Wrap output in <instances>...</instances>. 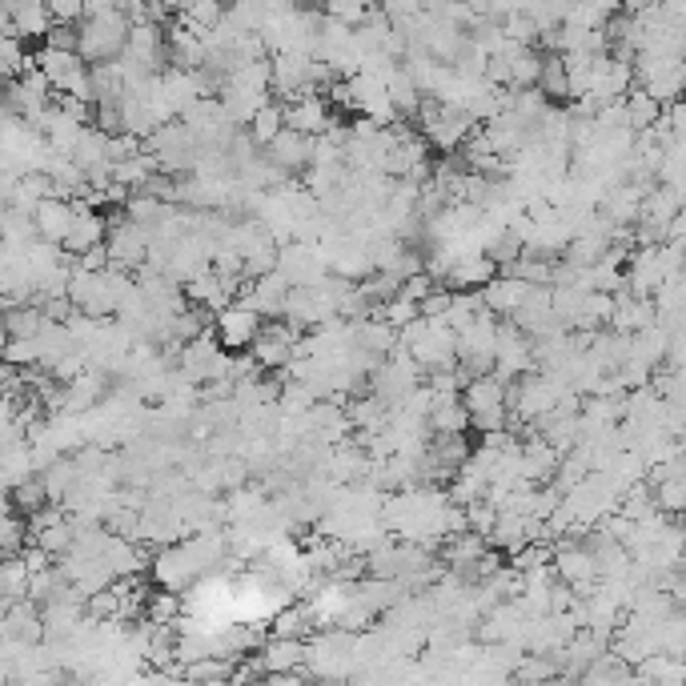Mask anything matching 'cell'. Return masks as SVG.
Here are the masks:
<instances>
[{
  "mask_svg": "<svg viewBox=\"0 0 686 686\" xmlns=\"http://www.w3.org/2000/svg\"><path fill=\"white\" fill-rule=\"evenodd\" d=\"M128 21L121 4H85V16L76 25V57L89 64H113L125 52Z\"/></svg>",
  "mask_w": 686,
  "mask_h": 686,
  "instance_id": "6da1fadb",
  "label": "cell"
},
{
  "mask_svg": "<svg viewBox=\"0 0 686 686\" xmlns=\"http://www.w3.org/2000/svg\"><path fill=\"white\" fill-rule=\"evenodd\" d=\"M418 121H421V133L418 137L426 140V149H442V152H454V149H462L466 145V137H470L474 128V121L466 113H457V109H445V105H438V101H421V109H418Z\"/></svg>",
  "mask_w": 686,
  "mask_h": 686,
  "instance_id": "7a4b0ae2",
  "label": "cell"
},
{
  "mask_svg": "<svg viewBox=\"0 0 686 686\" xmlns=\"http://www.w3.org/2000/svg\"><path fill=\"white\" fill-rule=\"evenodd\" d=\"M105 233H109V221H105L101 209H89L85 201H73V225H69V233H64L61 249L64 254L85 257V254H93V249H101Z\"/></svg>",
  "mask_w": 686,
  "mask_h": 686,
  "instance_id": "3957f363",
  "label": "cell"
},
{
  "mask_svg": "<svg viewBox=\"0 0 686 686\" xmlns=\"http://www.w3.org/2000/svg\"><path fill=\"white\" fill-rule=\"evenodd\" d=\"M302 333L290 330V326H281V321H269L261 326L254 342V366L257 369H269V373H281V369L293 362V345H297Z\"/></svg>",
  "mask_w": 686,
  "mask_h": 686,
  "instance_id": "277c9868",
  "label": "cell"
},
{
  "mask_svg": "<svg viewBox=\"0 0 686 686\" xmlns=\"http://www.w3.org/2000/svg\"><path fill=\"white\" fill-rule=\"evenodd\" d=\"M285 297H290V285L281 281V273H266V278L249 281L237 293V305H245L257 318H281L285 314Z\"/></svg>",
  "mask_w": 686,
  "mask_h": 686,
  "instance_id": "5b68a950",
  "label": "cell"
},
{
  "mask_svg": "<svg viewBox=\"0 0 686 686\" xmlns=\"http://www.w3.org/2000/svg\"><path fill=\"white\" fill-rule=\"evenodd\" d=\"M281 121L290 133H302V137H314L318 140L326 128H330L333 113L326 97H297V101H285L281 105Z\"/></svg>",
  "mask_w": 686,
  "mask_h": 686,
  "instance_id": "8992f818",
  "label": "cell"
},
{
  "mask_svg": "<svg viewBox=\"0 0 686 686\" xmlns=\"http://www.w3.org/2000/svg\"><path fill=\"white\" fill-rule=\"evenodd\" d=\"M217 345H221V350H245V345H254L257 342V333H261V318H257V314H249V309H245V305H229V309H221V314H217Z\"/></svg>",
  "mask_w": 686,
  "mask_h": 686,
  "instance_id": "52a82bcc",
  "label": "cell"
},
{
  "mask_svg": "<svg viewBox=\"0 0 686 686\" xmlns=\"http://www.w3.org/2000/svg\"><path fill=\"white\" fill-rule=\"evenodd\" d=\"M261 152H266V161L278 169V173H302V169H309V161H314V137H302V133L281 128Z\"/></svg>",
  "mask_w": 686,
  "mask_h": 686,
  "instance_id": "ba28073f",
  "label": "cell"
},
{
  "mask_svg": "<svg viewBox=\"0 0 686 686\" xmlns=\"http://www.w3.org/2000/svg\"><path fill=\"white\" fill-rule=\"evenodd\" d=\"M69 225H73V201L45 197V201L33 209V229H37V242L61 245L64 233H69Z\"/></svg>",
  "mask_w": 686,
  "mask_h": 686,
  "instance_id": "9c48e42d",
  "label": "cell"
},
{
  "mask_svg": "<svg viewBox=\"0 0 686 686\" xmlns=\"http://www.w3.org/2000/svg\"><path fill=\"white\" fill-rule=\"evenodd\" d=\"M9 9V33L16 40H40L49 37V4H37V0H21V4H4Z\"/></svg>",
  "mask_w": 686,
  "mask_h": 686,
  "instance_id": "30bf717a",
  "label": "cell"
},
{
  "mask_svg": "<svg viewBox=\"0 0 686 686\" xmlns=\"http://www.w3.org/2000/svg\"><path fill=\"white\" fill-rule=\"evenodd\" d=\"M526 293H530V285L526 281H518V278H502L498 273L494 281H486L482 290H478V297H482V305H486V314L494 318V314H514L522 302H526Z\"/></svg>",
  "mask_w": 686,
  "mask_h": 686,
  "instance_id": "8fae6325",
  "label": "cell"
},
{
  "mask_svg": "<svg viewBox=\"0 0 686 686\" xmlns=\"http://www.w3.org/2000/svg\"><path fill=\"white\" fill-rule=\"evenodd\" d=\"M305 662V642L302 638H273V642H266L261 647V659H257V666L266 674H293L297 666Z\"/></svg>",
  "mask_w": 686,
  "mask_h": 686,
  "instance_id": "7c38bea8",
  "label": "cell"
},
{
  "mask_svg": "<svg viewBox=\"0 0 686 686\" xmlns=\"http://www.w3.org/2000/svg\"><path fill=\"white\" fill-rule=\"evenodd\" d=\"M426 430L430 433H466L470 430V414L462 406V397H433L430 414H426Z\"/></svg>",
  "mask_w": 686,
  "mask_h": 686,
  "instance_id": "4fadbf2b",
  "label": "cell"
},
{
  "mask_svg": "<svg viewBox=\"0 0 686 686\" xmlns=\"http://www.w3.org/2000/svg\"><path fill=\"white\" fill-rule=\"evenodd\" d=\"M534 93L542 101H566L571 97V81H566V64H562L559 52H547L542 64H538V81H534Z\"/></svg>",
  "mask_w": 686,
  "mask_h": 686,
  "instance_id": "5bb4252c",
  "label": "cell"
},
{
  "mask_svg": "<svg viewBox=\"0 0 686 686\" xmlns=\"http://www.w3.org/2000/svg\"><path fill=\"white\" fill-rule=\"evenodd\" d=\"M37 478H40V486H45V498H49V506H61L64 498H69V490L76 486L73 457H57L49 470H40Z\"/></svg>",
  "mask_w": 686,
  "mask_h": 686,
  "instance_id": "9a60e30c",
  "label": "cell"
},
{
  "mask_svg": "<svg viewBox=\"0 0 686 686\" xmlns=\"http://www.w3.org/2000/svg\"><path fill=\"white\" fill-rule=\"evenodd\" d=\"M49 321L40 314L37 305H16V309H4V330H9V342H33Z\"/></svg>",
  "mask_w": 686,
  "mask_h": 686,
  "instance_id": "2e32d148",
  "label": "cell"
},
{
  "mask_svg": "<svg viewBox=\"0 0 686 686\" xmlns=\"http://www.w3.org/2000/svg\"><path fill=\"white\" fill-rule=\"evenodd\" d=\"M9 502H13L16 514H25V518H33L37 510L49 506V498H45V486H40V478L33 474V478H25V482H16L13 490H9Z\"/></svg>",
  "mask_w": 686,
  "mask_h": 686,
  "instance_id": "e0dca14e",
  "label": "cell"
},
{
  "mask_svg": "<svg viewBox=\"0 0 686 686\" xmlns=\"http://www.w3.org/2000/svg\"><path fill=\"white\" fill-rule=\"evenodd\" d=\"M281 128H285V121H281V105H278V101H269L266 109H257V117L249 121V133H245V137L254 140L257 149H266V145H269L273 137H278Z\"/></svg>",
  "mask_w": 686,
  "mask_h": 686,
  "instance_id": "ac0fdd59",
  "label": "cell"
},
{
  "mask_svg": "<svg viewBox=\"0 0 686 686\" xmlns=\"http://www.w3.org/2000/svg\"><path fill=\"white\" fill-rule=\"evenodd\" d=\"M81 16H85V4L81 0H52L49 4V21L61 28H76L81 25Z\"/></svg>",
  "mask_w": 686,
  "mask_h": 686,
  "instance_id": "d6986e66",
  "label": "cell"
},
{
  "mask_svg": "<svg viewBox=\"0 0 686 686\" xmlns=\"http://www.w3.org/2000/svg\"><path fill=\"white\" fill-rule=\"evenodd\" d=\"M4 33H9V9L0 4V37H4Z\"/></svg>",
  "mask_w": 686,
  "mask_h": 686,
  "instance_id": "ffe728a7",
  "label": "cell"
},
{
  "mask_svg": "<svg viewBox=\"0 0 686 686\" xmlns=\"http://www.w3.org/2000/svg\"><path fill=\"white\" fill-rule=\"evenodd\" d=\"M9 345V330H4V309H0V350Z\"/></svg>",
  "mask_w": 686,
  "mask_h": 686,
  "instance_id": "44dd1931",
  "label": "cell"
}]
</instances>
